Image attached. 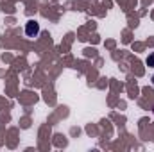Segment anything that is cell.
Returning <instances> with one entry per match:
<instances>
[{"label": "cell", "mask_w": 154, "mask_h": 152, "mask_svg": "<svg viewBox=\"0 0 154 152\" xmlns=\"http://www.w3.org/2000/svg\"><path fill=\"white\" fill-rule=\"evenodd\" d=\"M25 34H27L29 38H36L39 34V23L36 20H29V22L25 23Z\"/></svg>", "instance_id": "1"}, {"label": "cell", "mask_w": 154, "mask_h": 152, "mask_svg": "<svg viewBox=\"0 0 154 152\" xmlns=\"http://www.w3.org/2000/svg\"><path fill=\"white\" fill-rule=\"evenodd\" d=\"M147 66H152L154 68V54H151V56L147 57Z\"/></svg>", "instance_id": "2"}, {"label": "cell", "mask_w": 154, "mask_h": 152, "mask_svg": "<svg viewBox=\"0 0 154 152\" xmlns=\"http://www.w3.org/2000/svg\"><path fill=\"white\" fill-rule=\"evenodd\" d=\"M151 81H152V86H154V75H152V79H151Z\"/></svg>", "instance_id": "3"}]
</instances>
